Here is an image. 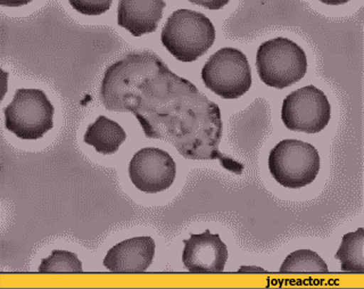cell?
<instances>
[{"instance_id":"6da1fadb","label":"cell","mask_w":364,"mask_h":289,"mask_svg":"<svg viewBox=\"0 0 364 289\" xmlns=\"http://www.w3.org/2000/svg\"><path fill=\"white\" fill-rule=\"evenodd\" d=\"M100 100L108 111L134 114L147 138L173 144L185 159H216L230 172L244 171V164L219 150V106L151 51L129 53L108 66Z\"/></svg>"},{"instance_id":"7a4b0ae2","label":"cell","mask_w":364,"mask_h":289,"mask_svg":"<svg viewBox=\"0 0 364 289\" xmlns=\"http://www.w3.org/2000/svg\"><path fill=\"white\" fill-rule=\"evenodd\" d=\"M163 46L176 60L191 63L208 53L215 40V28L208 16L191 9H178L163 26Z\"/></svg>"},{"instance_id":"3957f363","label":"cell","mask_w":364,"mask_h":289,"mask_svg":"<svg viewBox=\"0 0 364 289\" xmlns=\"http://www.w3.org/2000/svg\"><path fill=\"white\" fill-rule=\"evenodd\" d=\"M256 68L262 83L272 88H287L305 77L306 54L291 40L274 38L259 46L256 53Z\"/></svg>"},{"instance_id":"277c9868","label":"cell","mask_w":364,"mask_h":289,"mask_svg":"<svg viewBox=\"0 0 364 289\" xmlns=\"http://www.w3.org/2000/svg\"><path fill=\"white\" fill-rule=\"evenodd\" d=\"M54 113L43 90L17 89L11 104L4 108L6 129L20 140H40L54 128Z\"/></svg>"},{"instance_id":"5b68a950","label":"cell","mask_w":364,"mask_h":289,"mask_svg":"<svg viewBox=\"0 0 364 289\" xmlns=\"http://www.w3.org/2000/svg\"><path fill=\"white\" fill-rule=\"evenodd\" d=\"M269 170L279 184L299 189L316 180L320 171V156L311 144L296 140H282L271 149Z\"/></svg>"},{"instance_id":"8992f818","label":"cell","mask_w":364,"mask_h":289,"mask_svg":"<svg viewBox=\"0 0 364 289\" xmlns=\"http://www.w3.org/2000/svg\"><path fill=\"white\" fill-rule=\"evenodd\" d=\"M202 79L206 88L223 100H237L252 85L247 57L232 47L220 49L205 63Z\"/></svg>"},{"instance_id":"52a82bcc","label":"cell","mask_w":364,"mask_h":289,"mask_svg":"<svg viewBox=\"0 0 364 289\" xmlns=\"http://www.w3.org/2000/svg\"><path fill=\"white\" fill-rule=\"evenodd\" d=\"M331 117V106L323 91L306 85L288 95L282 102V119L291 131L318 134Z\"/></svg>"},{"instance_id":"ba28073f","label":"cell","mask_w":364,"mask_h":289,"mask_svg":"<svg viewBox=\"0 0 364 289\" xmlns=\"http://www.w3.org/2000/svg\"><path fill=\"white\" fill-rule=\"evenodd\" d=\"M129 177L134 187L140 191L161 193L168 189L176 180V162L165 150L142 148L131 159Z\"/></svg>"},{"instance_id":"9c48e42d","label":"cell","mask_w":364,"mask_h":289,"mask_svg":"<svg viewBox=\"0 0 364 289\" xmlns=\"http://www.w3.org/2000/svg\"><path fill=\"white\" fill-rule=\"evenodd\" d=\"M183 244L182 262L189 273H223L228 261V248L220 235L205 230L199 235L191 233V238L185 239Z\"/></svg>"},{"instance_id":"30bf717a","label":"cell","mask_w":364,"mask_h":289,"mask_svg":"<svg viewBox=\"0 0 364 289\" xmlns=\"http://www.w3.org/2000/svg\"><path fill=\"white\" fill-rule=\"evenodd\" d=\"M155 248V241L148 236L127 239L108 251L104 266L111 273H145L153 262Z\"/></svg>"},{"instance_id":"8fae6325","label":"cell","mask_w":364,"mask_h":289,"mask_svg":"<svg viewBox=\"0 0 364 289\" xmlns=\"http://www.w3.org/2000/svg\"><path fill=\"white\" fill-rule=\"evenodd\" d=\"M166 3L161 0H121L117 24L134 37L156 31Z\"/></svg>"},{"instance_id":"7c38bea8","label":"cell","mask_w":364,"mask_h":289,"mask_svg":"<svg viewBox=\"0 0 364 289\" xmlns=\"http://www.w3.org/2000/svg\"><path fill=\"white\" fill-rule=\"evenodd\" d=\"M127 140V134L122 127L113 120L100 115L85 131V144H90L98 153L111 155L117 153L121 144Z\"/></svg>"},{"instance_id":"4fadbf2b","label":"cell","mask_w":364,"mask_h":289,"mask_svg":"<svg viewBox=\"0 0 364 289\" xmlns=\"http://www.w3.org/2000/svg\"><path fill=\"white\" fill-rule=\"evenodd\" d=\"M341 261L344 273H364V229L358 228L355 233L343 236L341 247L335 254Z\"/></svg>"},{"instance_id":"5bb4252c","label":"cell","mask_w":364,"mask_h":289,"mask_svg":"<svg viewBox=\"0 0 364 289\" xmlns=\"http://www.w3.org/2000/svg\"><path fill=\"white\" fill-rule=\"evenodd\" d=\"M328 271L327 263L310 250L295 251L284 258L280 267L282 273H327Z\"/></svg>"},{"instance_id":"9a60e30c","label":"cell","mask_w":364,"mask_h":289,"mask_svg":"<svg viewBox=\"0 0 364 289\" xmlns=\"http://www.w3.org/2000/svg\"><path fill=\"white\" fill-rule=\"evenodd\" d=\"M40 273H82V263L77 258L75 253L68 251L55 250L51 252L50 256L43 258L40 263Z\"/></svg>"},{"instance_id":"2e32d148","label":"cell","mask_w":364,"mask_h":289,"mask_svg":"<svg viewBox=\"0 0 364 289\" xmlns=\"http://www.w3.org/2000/svg\"><path fill=\"white\" fill-rule=\"evenodd\" d=\"M112 0H70V5L83 15H100L111 9Z\"/></svg>"},{"instance_id":"e0dca14e","label":"cell","mask_w":364,"mask_h":289,"mask_svg":"<svg viewBox=\"0 0 364 289\" xmlns=\"http://www.w3.org/2000/svg\"><path fill=\"white\" fill-rule=\"evenodd\" d=\"M239 273H265V270L256 267H242L239 269Z\"/></svg>"},{"instance_id":"ac0fdd59","label":"cell","mask_w":364,"mask_h":289,"mask_svg":"<svg viewBox=\"0 0 364 289\" xmlns=\"http://www.w3.org/2000/svg\"><path fill=\"white\" fill-rule=\"evenodd\" d=\"M197 4H198V5L206 6V7H208V9H221L222 6L225 5V4H227V1H225V3H222V4H219V3H218V1H214V3H210V4H206V3H197Z\"/></svg>"}]
</instances>
